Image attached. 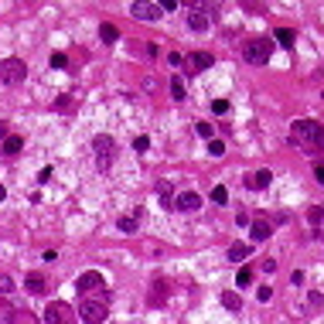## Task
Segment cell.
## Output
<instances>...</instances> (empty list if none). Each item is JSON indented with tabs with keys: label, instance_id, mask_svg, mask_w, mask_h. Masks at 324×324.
<instances>
[{
	"label": "cell",
	"instance_id": "cell-31",
	"mask_svg": "<svg viewBox=\"0 0 324 324\" xmlns=\"http://www.w3.org/2000/svg\"><path fill=\"white\" fill-rule=\"evenodd\" d=\"M195 130H198V137H205V140H212V133H215V130H212L208 123H198Z\"/></svg>",
	"mask_w": 324,
	"mask_h": 324
},
{
	"label": "cell",
	"instance_id": "cell-17",
	"mask_svg": "<svg viewBox=\"0 0 324 324\" xmlns=\"http://www.w3.org/2000/svg\"><path fill=\"white\" fill-rule=\"evenodd\" d=\"M120 232H137V225H140V215H123V219H120Z\"/></svg>",
	"mask_w": 324,
	"mask_h": 324
},
{
	"label": "cell",
	"instance_id": "cell-38",
	"mask_svg": "<svg viewBox=\"0 0 324 324\" xmlns=\"http://www.w3.org/2000/svg\"><path fill=\"white\" fill-rule=\"evenodd\" d=\"M4 198H7V188H4V184H0V201H4Z\"/></svg>",
	"mask_w": 324,
	"mask_h": 324
},
{
	"label": "cell",
	"instance_id": "cell-25",
	"mask_svg": "<svg viewBox=\"0 0 324 324\" xmlns=\"http://www.w3.org/2000/svg\"><path fill=\"white\" fill-rule=\"evenodd\" d=\"M212 201H215V205H225V201H229V191H225L222 184H215V188H212Z\"/></svg>",
	"mask_w": 324,
	"mask_h": 324
},
{
	"label": "cell",
	"instance_id": "cell-32",
	"mask_svg": "<svg viewBox=\"0 0 324 324\" xmlns=\"http://www.w3.org/2000/svg\"><path fill=\"white\" fill-rule=\"evenodd\" d=\"M256 297H259V301H263V304H266L269 297H273V290H269V287H259V290H256Z\"/></svg>",
	"mask_w": 324,
	"mask_h": 324
},
{
	"label": "cell",
	"instance_id": "cell-27",
	"mask_svg": "<svg viewBox=\"0 0 324 324\" xmlns=\"http://www.w3.org/2000/svg\"><path fill=\"white\" fill-rule=\"evenodd\" d=\"M235 283H239V287H249V283H253V269H239V273H235Z\"/></svg>",
	"mask_w": 324,
	"mask_h": 324
},
{
	"label": "cell",
	"instance_id": "cell-10",
	"mask_svg": "<svg viewBox=\"0 0 324 324\" xmlns=\"http://www.w3.org/2000/svg\"><path fill=\"white\" fill-rule=\"evenodd\" d=\"M208 11H212V4H205V7H191V11H188V28H191V31H208Z\"/></svg>",
	"mask_w": 324,
	"mask_h": 324
},
{
	"label": "cell",
	"instance_id": "cell-9",
	"mask_svg": "<svg viewBox=\"0 0 324 324\" xmlns=\"http://www.w3.org/2000/svg\"><path fill=\"white\" fill-rule=\"evenodd\" d=\"M106 287V280H102L99 269H86L82 277H78V293H89V290H102Z\"/></svg>",
	"mask_w": 324,
	"mask_h": 324
},
{
	"label": "cell",
	"instance_id": "cell-35",
	"mask_svg": "<svg viewBox=\"0 0 324 324\" xmlns=\"http://www.w3.org/2000/svg\"><path fill=\"white\" fill-rule=\"evenodd\" d=\"M51 65L62 68V65H65V55H62V51H58V55H51Z\"/></svg>",
	"mask_w": 324,
	"mask_h": 324
},
{
	"label": "cell",
	"instance_id": "cell-5",
	"mask_svg": "<svg viewBox=\"0 0 324 324\" xmlns=\"http://www.w3.org/2000/svg\"><path fill=\"white\" fill-rule=\"evenodd\" d=\"M92 150H96V164H99V171H110L113 157H116V144H113V137L99 133L96 140H92Z\"/></svg>",
	"mask_w": 324,
	"mask_h": 324
},
{
	"label": "cell",
	"instance_id": "cell-14",
	"mask_svg": "<svg viewBox=\"0 0 324 324\" xmlns=\"http://www.w3.org/2000/svg\"><path fill=\"white\" fill-rule=\"evenodd\" d=\"M269 181H273V171H269V168H259L256 174H253V178L246 181V184H249V188H266Z\"/></svg>",
	"mask_w": 324,
	"mask_h": 324
},
{
	"label": "cell",
	"instance_id": "cell-3",
	"mask_svg": "<svg viewBox=\"0 0 324 324\" xmlns=\"http://www.w3.org/2000/svg\"><path fill=\"white\" fill-rule=\"evenodd\" d=\"M78 321V314L72 304L65 301H51L48 304V311H45V324H75Z\"/></svg>",
	"mask_w": 324,
	"mask_h": 324
},
{
	"label": "cell",
	"instance_id": "cell-7",
	"mask_svg": "<svg viewBox=\"0 0 324 324\" xmlns=\"http://www.w3.org/2000/svg\"><path fill=\"white\" fill-rule=\"evenodd\" d=\"M130 14H133L137 21H147V24H154V21L164 17L160 4H150V0H137V4H130Z\"/></svg>",
	"mask_w": 324,
	"mask_h": 324
},
{
	"label": "cell",
	"instance_id": "cell-21",
	"mask_svg": "<svg viewBox=\"0 0 324 324\" xmlns=\"http://www.w3.org/2000/svg\"><path fill=\"white\" fill-rule=\"evenodd\" d=\"M11 324H38V317H34L31 311H14V321Z\"/></svg>",
	"mask_w": 324,
	"mask_h": 324
},
{
	"label": "cell",
	"instance_id": "cell-16",
	"mask_svg": "<svg viewBox=\"0 0 324 324\" xmlns=\"http://www.w3.org/2000/svg\"><path fill=\"white\" fill-rule=\"evenodd\" d=\"M21 150H24V140H21V137H7V140H4V154H7V157L21 154Z\"/></svg>",
	"mask_w": 324,
	"mask_h": 324
},
{
	"label": "cell",
	"instance_id": "cell-34",
	"mask_svg": "<svg viewBox=\"0 0 324 324\" xmlns=\"http://www.w3.org/2000/svg\"><path fill=\"white\" fill-rule=\"evenodd\" d=\"M263 273H277V263L273 259H263Z\"/></svg>",
	"mask_w": 324,
	"mask_h": 324
},
{
	"label": "cell",
	"instance_id": "cell-20",
	"mask_svg": "<svg viewBox=\"0 0 324 324\" xmlns=\"http://www.w3.org/2000/svg\"><path fill=\"white\" fill-rule=\"evenodd\" d=\"M171 96H174V99H184V78H181V75H174V78H171Z\"/></svg>",
	"mask_w": 324,
	"mask_h": 324
},
{
	"label": "cell",
	"instance_id": "cell-4",
	"mask_svg": "<svg viewBox=\"0 0 324 324\" xmlns=\"http://www.w3.org/2000/svg\"><path fill=\"white\" fill-rule=\"evenodd\" d=\"M24 75H28V65L21 58H0V82L4 86H17Z\"/></svg>",
	"mask_w": 324,
	"mask_h": 324
},
{
	"label": "cell",
	"instance_id": "cell-15",
	"mask_svg": "<svg viewBox=\"0 0 324 324\" xmlns=\"http://www.w3.org/2000/svg\"><path fill=\"white\" fill-rule=\"evenodd\" d=\"M273 41H277V45H283V48H293V45H297V34H293L290 28H280V31L273 34Z\"/></svg>",
	"mask_w": 324,
	"mask_h": 324
},
{
	"label": "cell",
	"instance_id": "cell-18",
	"mask_svg": "<svg viewBox=\"0 0 324 324\" xmlns=\"http://www.w3.org/2000/svg\"><path fill=\"white\" fill-rule=\"evenodd\" d=\"M246 256H249V246H242V242H235V246H229V259H232V263H242Z\"/></svg>",
	"mask_w": 324,
	"mask_h": 324
},
{
	"label": "cell",
	"instance_id": "cell-2",
	"mask_svg": "<svg viewBox=\"0 0 324 324\" xmlns=\"http://www.w3.org/2000/svg\"><path fill=\"white\" fill-rule=\"evenodd\" d=\"M269 55H273V38H249L242 45V58L249 65H266Z\"/></svg>",
	"mask_w": 324,
	"mask_h": 324
},
{
	"label": "cell",
	"instance_id": "cell-11",
	"mask_svg": "<svg viewBox=\"0 0 324 324\" xmlns=\"http://www.w3.org/2000/svg\"><path fill=\"white\" fill-rule=\"evenodd\" d=\"M174 208H178V212H198L201 208V195L198 191H181L178 198H174Z\"/></svg>",
	"mask_w": 324,
	"mask_h": 324
},
{
	"label": "cell",
	"instance_id": "cell-26",
	"mask_svg": "<svg viewBox=\"0 0 324 324\" xmlns=\"http://www.w3.org/2000/svg\"><path fill=\"white\" fill-rule=\"evenodd\" d=\"M307 219H311V225H324V208H321V205H314L311 212H307Z\"/></svg>",
	"mask_w": 324,
	"mask_h": 324
},
{
	"label": "cell",
	"instance_id": "cell-22",
	"mask_svg": "<svg viewBox=\"0 0 324 324\" xmlns=\"http://www.w3.org/2000/svg\"><path fill=\"white\" fill-rule=\"evenodd\" d=\"M222 304L229 307V311H239V307H242V301H239V293H232V290H229V293H222Z\"/></svg>",
	"mask_w": 324,
	"mask_h": 324
},
{
	"label": "cell",
	"instance_id": "cell-30",
	"mask_svg": "<svg viewBox=\"0 0 324 324\" xmlns=\"http://www.w3.org/2000/svg\"><path fill=\"white\" fill-rule=\"evenodd\" d=\"M11 290H14V280L7 273H0V293H11Z\"/></svg>",
	"mask_w": 324,
	"mask_h": 324
},
{
	"label": "cell",
	"instance_id": "cell-1",
	"mask_svg": "<svg viewBox=\"0 0 324 324\" xmlns=\"http://www.w3.org/2000/svg\"><path fill=\"white\" fill-rule=\"evenodd\" d=\"M290 144L304 150H321L324 147V126L317 120H297L290 126Z\"/></svg>",
	"mask_w": 324,
	"mask_h": 324
},
{
	"label": "cell",
	"instance_id": "cell-23",
	"mask_svg": "<svg viewBox=\"0 0 324 324\" xmlns=\"http://www.w3.org/2000/svg\"><path fill=\"white\" fill-rule=\"evenodd\" d=\"M157 195H160L164 201H171L174 198V184H171V181H160V184H157Z\"/></svg>",
	"mask_w": 324,
	"mask_h": 324
},
{
	"label": "cell",
	"instance_id": "cell-19",
	"mask_svg": "<svg viewBox=\"0 0 324 324\" xmlns=\"http://www.w3.org/2000/svg\"><path fill=\"white\" fill-rule=\"evenodd\" d=\"M99 38L106 41V45H113V41L120 38V31H116V24H102V28H99Z\"/></svg>",
	"mask_w": 324,
	"mask_h": 324
},
{
	"label": "cell",
	"instance_id": "cell-24",
	"mask_svg": "<svg viewBox=\"0 0 324 324\" xmlns=\"http://www.w3.org/2000/svg\"><path fill=\"white\" fill-rule=\"evenodd\" d=\"M55 110H62V113H72V110H75V99H72V96H58Z\"/></svg>",
	"mask_w": 324,
	"mask_h": 324
},
{
	"label": "cell",
	"instance_id": "cell-33",
	"mask_svg": "<svg viewBox=\"0 0 324 324\" xmlns=\"http://www.w3.org/2000/svg\"><path fill=\"white\" fill-rule=\"evenodd\" d=\"M133 147H137V150H147V147H150V140H147V137H137Z\"/></svg>",
	"mask_w": 324,
	"mask_h": 324
},
{
	"label": "cell",
	"instance_id": "cell-29",
	"mask_svg": "<svg viewBox=\"0 0 324 324\" xmlns=\"http://www.w3.org/2000/svg\"><path fill=\"white\" fill-rule=\"evenodd\" d=\"M212 113H215V116L229 113V99H215V102H212Z\"/></svg>",
	"mask_w": 324,
	"mask_h": 324
},
{
	"label": "cell",
	"instance_id": "cell-28",
	"mask_svg": "<svg viewBox=\"0 0 324 324\" xmlns=\"http://www.w3.org/2000/svg\"><path fill=\"white\" fill-rule=\"evenodd\" d=\"M208 154L222 157V154H225V144H222V140H208Z\"/></svg>",
	"mask_w": 324,
	"mask_h": 324
},
{
	"label": "cell",
	"instance_id": "cell-8",
	"mask_svg": "<svg viewBox=\"0 0 324 324\" xmlns=\"http://www.w3.org/2000/svg\"><path fill=\"white\" fill-rule=\"evenodd\" d=\"M215 58L212 51H191L188 58H184V68H188V75H198V72H205V68H212Z\"/></svg>",
	"mask_w": 324,
	"mask_h": 324
},
{
	"label": "cell",
	"instance_id": "cell-37",
	"mask_svg": "<svg viewBox=\"0 0 324 324\" xmlns=\"http://www.w3.org/2000/svg\"><path fill=\"white\" fill-rule=\"evenodd\" d=\"M0 140H7V123H0Z\"/></svg>",
	"mask_w": 324,
	"mask_h": 324
},
{
	"label": "cell",
	"instance_id": "cell-36",
	"mask_svg": "<svg viewBox=\"0 0 324 324\" xmlns=\"http://www.w3.org/2000/svg\"><path fill=\"white\" fill-rule=\"evenodd\" d=\"M314 174H317V181H321V184H324V164H321V168H317V171H314Z\"/></svg>",
	"mask_w": 324,
	"mask_h": 324
},
{
	"label": "cell",
	"instance_id": "cell-13",
	"mask_svg": "<svg viewBox=\"0 0 324 324\" xmlns=\"http://www.w3.org/2000/svg\"><path fill=\"white\" fill-rule=\"evenodd\" d=\"M249 232H253V239H256V242H266V239H269V232H273V229H269V222H263V219H256V222H249Z\"/></svg>",
	"mask_w": 324,
	"mask_h": 324
},
{
	"label": "cell",
	"instance_id": "cell-6",
	"mask_svg": "<svg viewBox=\"0 0 324 324\" xmlns=\"http://www.w3.org/2000/svg\"><path fill=\"white\" fill-rule=\"evenodd\" d=\"M75 314H78V317H82L86 324H99V321H106L110 307H106V301H82Z\"/></svg>",
	"mask_w": 324,
	"mask_h": 324
},
{
	"label": "cell",
	"instance_id": "cell-12",
	"mask_svg": "<svg viewBox=\"0 0 324 324\" xmlns=\"http://www.w3.org/2000/svg\"><path fill=\"white\" fill-rule=\"evenodd\" d=\"M24 287H28V293H45L48 290V277L45 273H28Z\"/></svg>",
	"mask_w": 324,
	"mask_h": 324
}]
</instances>
